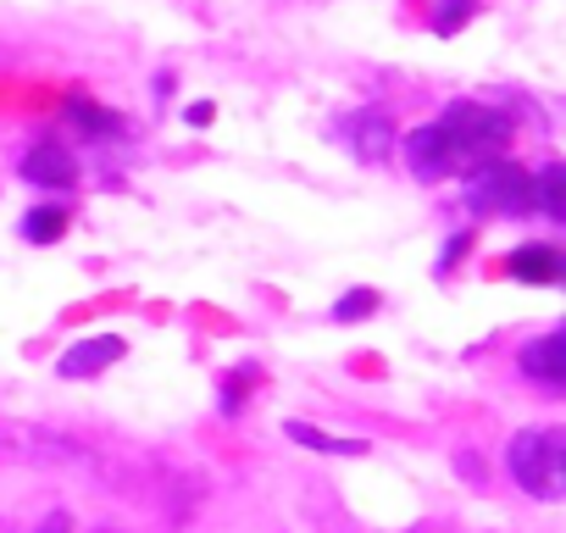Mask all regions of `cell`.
Listing matches in <instances>:
<instances>
[{
	"instance_id": "1",
	"label": "cell",
	"mask_w": 566,
	"mask_h": 533,
	"mask_svg": "<svg viewBox=\"0 0 566 533\" xmlns=\"http://www.w3.org/2000/svg\"><path fill=\"white\" fill-rule=\"evenodd\" d=\"M444 139L455 145L461 167H483V161H500V150L511 145V117L500 106H483V101H450L444 117H439Z\"/></svg>"
},
{
	"instance_id": "2",
	"label": "cell",
	"mask_w": 566,
	"mask_h": 533,
	"mask_svg": "<svg viewBox=\"0 0 566 533\" xmlns=\"http://www.w3.org/2000/svg\"><path fill=\"white\" fill-rule=\"evenodd\" d=\"M511 461V478L538 494V500H555L560 494V461H566V433L560 428H522L505 450Z\"/></svg>"
},
{
	"instance_id": "3",
	"label": "cell",
	"mask_w": 566,
	"mask_h": 533,
	"mask_svg": "<svg viewBox=\"0 0 566 533\" xmlns=\"http://www.w3.org/2000/svg\"><path fill=\"white\" fill-rule=\"evenodd\" d=\"M0 461H18V467H73V461H84V445L73 433H56V428H40V422L0 417Z\"/></svg>"
},
{
	"instance_id": "4",
	"label": "cell",
	"mask_w": 566,
	"mask_h": 533,
	"mask_svg": "<svg viewBox=\"0 0 566 533\" xmlns=\"http://www.w3.org/2000/svg\"><path fill=\"white\" fill-rule=\"evenodd\" d=\"M467 206L478 217H511V211H527L533 206V178L511 161H483L472 167V184H467Z\"/></svg>"
},
{
	"instance_id": "5",
	"label": "cell",
	"mask_w": 566,
	"mask_h": 533,
	"mask_svg": "<svg viewBox=\"0 0 566 533\" xmlns=\"http://www.w3.org/2000/svg\"><path fill=\"white\" fill-rule=\"evenodd\" d=\"M339 139L350 145L356 161L378 167V161H389V150H395V117H389L384 106H361V112H350V117L339 123Z\"/></svg>"
},
{
	"instance_id": "6",
	"label": "cell",
	"mask_w": 566,
	"mask_h": 533,
	"mask_svg": "<svg viewBox=\"0 0 566 533\" xmlns=\"http://www.w3.org/2000/svg\"><path fill=\"white\" fill-rule=\"evenodd\" d=\"M406 161H411V173H417L422 184L450 178V173L461 167V156H455V145L444 139V128H439V123H422V128L406 139Z\"/></svg>"
},
{
	"instance_id": "7",
	"label": "cell",
	"mask_w": 566,
	"mask_h": 533,
	"mask_svg": "<svg viewBox=\"0 0 566 533\" xmlns=\"http://www.w3.org/2000/svg\"><path fill=\"white\" fill-rule=\"evenodd\" d=\"M23 178H29V184H45V189H73V184H78V167H73V156H67L62 139H40V145L23 156Z\"/></svg>"
},
{
	"instance_id": "8",
	"label": "cell",
	"mask_w": 566,
	"mask_h": 533,
	"mask_svg": "<svg viewBox=\"0 0 566 533\" xmlns=\"http://www.w3.org/2000/svg\"><path fill=\"white\" fill-rule=\"evenodd\" d=\"M123 351H128V345H123L117 334H95V339H78V345L56 362V373H62V378H95V373H106Z\"/></svg>"
},
{
	"instance_id": "9",
	"label": "cell",
	"mask_w": 566,
	"mask_h": 533,
	"mask_svg": "<svg viewBox=\"0 0 566 533\" xmlns=\"http://www.w3.org/2000/svg\"><path fill=\"white\" fill-rule=\"evenodd\" d=\"M522 373H527L533 384H544V389H560V384H566V334L555 328V334L533 339V345L522 351Z\"/></svg>"
},
{
	"instance_id": "10",
	"label": "cell",
	"mask_w": 566,
	"mask_h": 533,
	"mask_svg": "<svg viewBox=\"0 0 566 533\" xmlns=\"http://www.w3.org/2000/svg\"><path fill=\"white\" fill-rule=\"evenodd\" d=\"M505 266L522 284H560V250H549V244H522V250H511Z\"/></svg>"
},
{
	"instance_id": "11",
	"label": "cell",
	"mask_w": 566,
	"mask_h": 533,
	"mask_svg": "<svg viewBox=\"0 0 566 533\" xmlns=\"http://www.w3.org/2000/svg\"><path fill=\"white\" fill-rule=\"evenodd\" d=\"M67 123H73L78 134H90V139H117V134H123V117L106 112V106H95L90 95H73V101H67Z\"/></svg>"
},
{
	"instance_id": "12",
	"label": "cell",
	"mask_w": 566,
	"mask_h": 533,
	"mask_svg": "<svg viewBox=\"0 0 566 533\" xmlns=\"http://www.w3.org/2000/svg\"><path fill=\"white\" fill-rule=\"evenodd\" d=\"M533 206L544 211V217H566V167H544L538 178H533Z\"/></svg>"
},
{
	"instance_id": "13",
	"label": "cell",
	"mask_w": 566,
	"mask_h": 533,
	"mask_svg": "<svg viewBox=\"0 0 566 533\" xmlns=\"http://www.w3.org/2000/svg\"><path fill=\"white\" fill-rule=\"evenodd\" d=\"M295 445H312V450H328V456H361L367 445L361 439H334V433H323V428H312V422H290L283 428Z\"/></svg>"
},
{
	"instance_id": "14",
	"label": "cell",
	"mask_w": 566,
	"mask_h": 533,
	"mask_svg": "<svg viewBox=\"0 0 566 533\" xmlns=\"http://www.w3.org/2000/svg\"><path fill=\"white\" fill-rule=\"evenodd\" d=\"M62 233H67V211L62 206H40V211L23 217V239L29 244H56Z\"/></svg>"
},
{
	"instance_id": "15",
	"label": "cell",
	"mask_w": 566,
	"mask_h": 533,
	"mask_svg": "<svg viewBox=\"0 0 566 533\" xmlns=\"http://www.w3.org/2000/svg\"><path fill=\"white\" fill-rule=\"evenodd\" d=\"M472 18H478V0H433V34L439 40H455Z\"/></svg>"
},
{
	"instance_id": "16",
	"label": "cell",
	"mask_w": 566,
	"mask_h": 533,
	"mask_svg": "<svg viewBox=\"0 0 566 533\" xmlns=\"http://www.w3.org/2000/svg\"><path fill=\"white\" fill-rule=\"evenodd\" d=\"M373 312H378V290H350V295H339V306H334L339 323H361V317H373Z\"/></svg>"
},
{
	"instance_id": "17",
	"label": "cell",
	"mask_w": 566,
	"mask_h": 533,
	"mask_svg": "<svg viewBox=\"0 0 566 533\" xmlns=\"http://www.w3.org/2000/svg\"><path fill=\"white\" fill-rule=\"evenodd\" d=\"M467 244H472V233H455V239L444 244V255H439V273H450V266H455V261L467 255Z\"/></svg>"
},
{
	"instance_id": "18",
	"label": "cell",
	"mask_w": 566,
	"mask_h": 533,
	"mask_svg": "<svg viewBox=\"0 0 566 533\" xmlns=\"http://www.w3.org/2000/svg\"><path fill=\"white\" fill-rule=\"evenodd\" d=\"M211 117H217V106H211V101H195V106L184 112V123H189V128H206Z\"/></svg>"
},
{
	"instance_id": "19",
	"label": "cell",
	"mask_w": 566,
	"mask_h": 533,
	"mask_svg": "<svg viewBox=\"0 0 566 533\" xmlns=\"http://www.w3.org/2000/svg\"><path fill=\"white\" fill-rule=\"evenodd\" d=\"M45 533H67V516H51V522H45Z\"/></svg>"
}]
</instances>
